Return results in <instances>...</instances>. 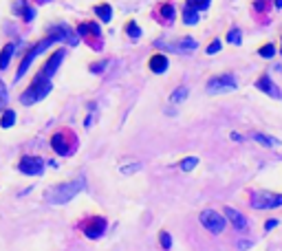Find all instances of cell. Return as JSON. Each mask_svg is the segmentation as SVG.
Masks as SVG:
<instances>
[{
	"mask_svg": "<svg viewBox=\"0 0 282 251\" xmlns=\"http://www.w3.org/2000/svg\"><path fill=\"white\" fill-rule=\"evenodd\" d=\"M183 22H185V25H196V22H198V11L185 5V7H183Z\"/></svg>",
	"mask_w": 282,
	"mask_h": 251,
	"instance_id": "21",
	"label": "cell"
},
{
	"mask_svg": "<svg viewBox=\"0 0 282 251\" xmlns=\"http://www.w3.org/2000/svg\"><path fill=\"white\" fill-rule=\"evenodd\" d=\"M198 47L196 40H192V38H181L176 44H168V51H194Z\"/></svg>",
	"mask_w": 282,
	"mask_h": 251,
	"instance_id": "15",
	"label": "cell"
},
{
	"mask_svg": "<svg viewBox=\"0 0 282 251\" xmlns=\"http://www.w3.org/2000/svg\"><path fill=\"white\" fill-rule=\"evenodd\" d=\"M14 11H16V14H20L27 22H29V20L33 18V14H36V11H33L31 7H27L25 0H16V7H14Z\"/></svg>",
	"mask_w": 282,
	"mask_h": 251,
	"instance_id": "16",
	"label": "cell"
},
{
	"mask_svg": "<svg viewBox=\"0 0 282 251\" xmlns=\"http://www.w3.org/2000/svg\"><path fill=\"white\" fill-rule=\"evenodd\" d=\"M148 69H150L152 73H163V71L168 69V58H165L163 53H154L150 58V62H148Z\"/></svg>",
	"mask_w": 282,
	"mask_h": 251,
	"instance_id": "14",
	"label": "cell"
},
{
	"mask_svg": "<svg viewBox=\"0 0 282 251\" xmlns=\"http://www.w3.org/2000/svg\"><path fill=\"white\" fill-rule=\"evenodd\" d=\"M64 55H66V53L62 51V49H60V51H55V53H51V58H49V60H47V64H44V66H42V69H40V71H42V73H44V75H47V77H51V75L55 73V71H58V66H60V64H62V60H64Z\"/></svg>",
	"mask_w": 282,
	"mask_h": 251,
	"instance_id": "12",
	"label": "cell"
},
{
	"mask_svg": "<svg viewBox=\"0 0 282 251\" xmlns=\"http://www.w3.org/2000/svg\"><path fill=\"white\" fill-rule=\"evenodd\" d=\"M273 3H275V7H278V9L282 7V0H273Z\"/></svg>",
	"mask_w": 282,
	"mask_h": 251,
	"instance_id": "37",
	"label": "cell"
},
{
	"mask_svg": "<svg viewBox=\"0 0 282 251\" xmlns=\"http://www.w3.org/2000/svg\"><path fill=\"white\" fill-rule=\"evenodd\" d=\"M282 205V194H253L251 207L256 209H275Z\"/></svg>",
	"mask_w": 282,
	"mask_h": 251,
	"instance_id": "8",
	"label": "cell"
},
{
	"mask_svg": "<svg viewBox=\"0 0 282 251\" xmlns=\"http://www.w3.org/2000/svg\"><path fill=\"white\" fill-rule=\"evenodd\" d=\"M159 244H161V249H170L172 247V236H170L168 231H159Z\"/></svg>",
	"mask_w": 282,
	"mask_h": 251,
	"instance_id": "24",
	"label": "cell"
},
{
	"mask_svg": "<svg viewBox=\"0 0 282 251\" xmlns=\"http://www.w3.org/2000/svg\"><path fill=\"white\" fill-rule=\"evenodd\" d=\"M258 55H262L264 60L273 58V55H275V47H273V44H262V47L258 49Z\"/></svg>",
	"mask_w": 282,
	"mask_h": 251,
	"instance_id": "25",
	"label": "cell"
},
{
	"mask_svg": "<svg viewBox=\"0 0 282 251\" xmlns=\"http://www.w3.org/2000/svg\"><path fill=\"white\" fill-rule=\"evenodd\" d=\"M187 7H192V9H205L207 7V3L205 0H187Z\"/></svg>",
	"mask_w": 282,
	"mask_h": 251,
	"instance_id": "30",
	"label": "cell"
},
{
	"mask_svg": "<svg viewBox=\"0 0 282 251\" xmlns=\"http://www.w3.org/2000/svg\"><path fill=\"white\" fill-rule=\"evenodd\" d=\"M82 187H84V181H82V178H73V181H69V183H60V185H53L47 192V200L53 205L69 203L71 198L82 192Z\"/></svg>",
	"mask_w": 282,
	"mask_h": 251,
	"instance_id": "1",
	"label": "cell"
},
{
	"mask_svg": "<svg viewBox=\"0 0 282 251\" xmlns=\"http://www.w3.org/2000/svg\"><path fill=\"white\" fill-rule=\"evenodd\" d=\"M256 88H258V91H262V93H267L269 97L282 99V93H280V88H278V86H275V84L271 82V77H269L267 73L258 77V82H256Z\"/></svg>",
	"mask_w": 282,
	"mask_h": 251,
	"instance_id": "10",
	"label": "cell"
},
{
	"mask_svg": "<svg viewBox=\"0 0 282 251\" xmlns=\"http://www.w3.org/2000/svg\"><path fill=\"white\" fill-rule=\"evenodd\" d=\"M269 3H271V0H253V5H256V9H258V11H267Z\"/></svg>",
	"mask_w": 282,
	"mask_h": 251,
	"instance_id": "31",
	"label": "cell"
},
{
	"mask_svg": "<svg viewBox=\"0 0 282 251\" xmlns=\"http://www.w3.org/2000/svg\"><path fill=\"white\" fill-rule=\"evenodd\" d=\"M11 53H14V44H5L3 53H0V69H7V66H9Z\"/></svg>",
	"mask_w": 282,
	"mask_h": 251,
	"instance_id": "22",
	"label": "cell"
},
{
	"mask_svg": "<svg viewBox=\"0 0 282 251\" xmlns=\"http://www.w3.org/2000/svg\"><path fill=\"white\" fill-rule=\"evenodd\" d=\"M220 51V40H214V42H209V47H207V53H218Z\"/></svg>",
	"mask_w": 282,
	"mask_h": 251,
	"instance_id": "32",
	"label": "cell"
},
{
	"mask_svg": "<svg viewBox=\"0 0 282 251\" xmlns=\"http://www.w3.org/2000/svg\"><path fill=\"white\" fill-rule=\"evenodd\" d=\"M223 216L231 222V225H234V229H238V231H245V229H247V220H245V216L238 214L236 209L225 207V209H223Z\"/></svg>",
	"mask_w": 282,
	"mask_h": 251,
	"instance_id": "13",
	"label": "cell"
},
{
	"mask_svg": "<svg viewBox=\"0 0 282 251\" xmlns=\"http://www.w3.org/2000/svg\"><path fill=\"white\" fill-rule=\"evenodd\" d=\"M51 42H55V36H51V33H49V38H47V40L38 42L36 47H31L29 51L25 53V58H22V62H20V66H18V73H16V80H22V77H25L27 69H29V66H31V62H33V60H36V55H38V53H42L44 49H47Z\"/></svg>",
	"mask_w": 282,
	"mask_h": 251,
	"instance_id": "5",
	"label": "cell"
},
{
	"mask_svg": "<svg viewBox=\"0 0 282 251\" xmlns=\"http://www.w3.org/2000/svg\"><path fill=\"white\" fill-rule=\"evenodd\" d=\"M159 16H161V22H172L174 20V7L170 3H163L161 7H159Z\"/></svg>",
	"mask_w": 282,
	"mask_h": 251,
	"instance_id": "17",
	"label": "cell"
},
{
	"mask_svg": "<svg viewBox=\"0 0 282 251\" xmlns=\"http://www.w3.org/2000/svg\"><path fill=\"white\" fill-rule=\"evenodd\" d=\"M49 91H51V77H47V75H44L42 71H40V73L33 77L31 86L20 95V104L31 106V104L40 102V99H44V97L49 95Z\"/></svg>",
	"mask_w": 282,
	"mask_h": 251,
	"instance_id": "2",
	"label": "cell"
},
{
	"mask_svg": "<svg viewBox=\"0 0 282 251\" xmlns=\"http://www.w3.org/2000/svg\"><path fill=\"white\" fill-rule=\"evenodd\" d=\"M124 29H126V33H128V36L132 38V40H137V38H141V29H139V25H137L135 20H128V22H126V27H124Z\"/></svg>",
	"mask_w": 282,
	"mask_h": 251,
	"instance_id": "23",
	"label": "cell"
},
{
	"mask_svg": "<svg viewBox=\"0 0 282 251\" xmlns=\"http://www.w3.org/2000/svg\"><path fill=\"white\" fill-rule=\"evenodd\" d=\"M170 99H172L174 104H176V102H183V99H187V88H183V86L176 88V91L172 93V97H170Z\"/></svg>",
	"mask_w": 282,
	"mask_h": 251,
	"instance_id": "29",
	"label": "cell"
},
{
	"mask_svg": "<svg viewBox=\"0 0 282 251\" xmlns=\"http://www.w3.org/2000/svg\"><path fill=\"white\" fill-rule=\"evenodd\" d=\"M205 3H207V5H209V0H205Z\"/></svg>",
	"mask_w": 282,
	"mask_h": 251,
	"instance_id": "39",
	"label": "cell"
},
{
	"mask_svg": "<svg viewBox=\"0 0 282 251\" xmlns=\"http://www.w3.org/2000/svg\"><path fill=\"white\" fill-rule=\"evenodd\" d=\"M196 165H198V159H196V157H187V159L181 161V170H185V172L194 170Z\"/></svg>",
	"mask_w": 282,
	"mask_h": 251,
	"instance_id": "26",
	"label": "cell"
},
{
	"mask_svg": "<svg viewBox=\"0 0 282 251\" xmlns=\"http://www.w3.org/2000/svg\"><path fill=\"white\" fill-rule=\"evenodd\" d=\"M95 14H97V18L99 20H104V22H108L110 20V16H113V9H110V5H97L95 7Z\"/></svg>",
	"mask_w": 282,
	"mask_h": 251,
	"instance_id": "20",
	"label": "cell"
},
{
	"mask_svg": "<svg viewBox=\"0 0 282 251\" xmlns=\"http://www.w3.org/2000/svg\"><path fill=\"white\" fill-rule=\"evenodd\" d=\"M238 88V80H236L231 73H223V75H216L207 82V93L216 95V93H231Z\"/></svg>",
	"mask_w": 282,
	"mask_h": 251,
	"instance_id": "4",
	"label": "cell"
},
{
	"mask_svg": "<svg viewBox=\"0 0 282 251\" xmlns=\"http://www.w3.org/2000/svg\"><path fill=\"white\" fill-rule=\"evenodd\" d=\"M275 225H278V220H275V218L273 220H267V222H264V229H273Z\"/></svg>",
	"mask_w": 282,
	"mask_h": 251,
	"instance_id": "35",
	"label": "cell"
},
{
	"mask_svg": "<svg viewBox=\"0 0 282 251\" xmlns=\"http://www.w3.org/2000/svg\"><path fill=\"white\" fill-rule=\"evenodd\" d=\"M51 148H53L58 154H62V157H69V154H73L75 148H77V137H75V132L71 130V128H62V130H58V132H55V135L51 137Z\"/></svg>",
	"mask_w": 282,
	"mask_h": 251,
	"instance_id": "3",
	"label": "cell"
},
{
	"mask_svg": "<svg viewBox=\"0 0 282 251\" xmlns=\"http://www.w3.org/2000/svg\"><path fill=\"white\" fill-rule=\"evenodd\" d=\"M80 229L84 231L86 238L95 240V238H99L104 231H106V220H104L102 216H91V218H86L84 222H82Z\"/></svg>",
	"mask_w": 282,
	"mask_h": 251,
	"instance_id": "7",
	"label": "cell"
},
{
	"mask_svg": "<svg viewBox=\"0 0 282 251\" xmlns=\"http://www.w3.org/2000/svg\"><path fill=\"white\" fill-rule=\"evenodd\" d=\"M14 124H16V113L11 108H5L3 115H0V126H3V128H11Z\"/></svg>",
	"mask_w": 282,
	"mask_h": 251,
	"instance_id": "19",
	"label": "cell"
},
{
	"mask_svg": "<svg viewBox=\"0 0 282 251\" xmlns=\"http://www.w3.org/2000/svg\"><path fill=\"white\" fill-rule=\"evenodd\" d=\"M40 3H47V0H40Z\"/></svg>",
	"mask_w": 282,
	"mask_h": 251,
	"instance_id": "38",
	"label": "cell"
},
{
	"mask_svg": "<svg viewBox=\"0 0 282 251\" xmlns=\"http://www.w3.org/2000/svg\"><path fill=\"white\" fill-rule=\"evenodd\" d=\"M18 167H20L22 174L38 176V174H42V172H44V161L40 157H22Z\"/></svg>",
	"mask_w": 282,
	"mask_h": 251,
	"instance_id": "9",
	"label": "cell"
},
{
	"mask_svg": "<svg viewBox=\"0 0 282 251\" xmlns=\"http://www.w3.org/2000/svg\"><path fill=\"white\" fill-rule=\"evenodd\" d=\"M231 139H234V141H242V135H238V132H231Z\"/></svg>",
	"mask_w": 282,
	"mask_h": 251,
	"instance_id": "36",
	"label": "cell"
},
{
	"mask_svg": "<svg viewBox=\"0 0 282 251\" xmlns=\"http://www.w3.org/2000/svg\"><path fill=\"white\" fill-rule=\"evenodd\" d=\"M7 99H9V95H7V86H5L3 80H0V113H3V110L7 108Z\"/></svg>",
	"mask_w": 282,
	"mask_h": 251,
	"instance_id": "27",
	"label": "cell"
},
{
	"mask_svg": "<svg viewBox=\"0 0 282 251\" xmlns=\"http://www.w3.org/2000/svg\"><path fill=\"white\" fill-rule=\"evenodd\" d=\"M198 220H201V225L205 227L207 231H212V233H223V229H225V216L218 214V211H214V209L201 211Z\"/></svg>",
	"mask_w": 282,
	"mask_h": 251,
	"instance_id": "6",
	"label": "cell"
},
{
	"mask_svg": "<svg viewBox=\"0 0 282 251\" xmlns=\"http://www.w3.org/2000/svg\"><path fill=\"white\" fill-rule=\"evenodd\" d=\"M77 33H80L82 38H86V40L91 42L93 47H95V42H93V40H95V38H99V33H102V31H99L97 22H82V25L77 27Z\"/></svg>",
	"mask_w": 282,
	"mask_h": 251,
	"instance_id": "11",
	"label": "cell"
},
{
	"mask_svg": "<svg viewBox=\"0 0 282 251\" xmlns=\"http://www.w3.org/2000/svg\"><path fill=\"white\" fill-rule=\"evenodd\" d=\"M253 141L262 143L264 148H275V146H278V143H280L275 137H267V135H260V132H253Z\"/></svg>",
	"mask_w": 282,
	"mask_h": 251,
	"instance_id": "18",
	"label": "cell"
},
{
	"mask_svg": "<svg viewBox=\"0 0 282 251\" xmlns=\"http://www.w3.org/2000/svg\"><path fill=\"white\" fill-rule=\"evenodd\" d=\"M227 42H229V44H240V42H242V33H240L238 29H231V31L227 33Z\"/></svg>",
	"mask_w": 282,
	"mask_h": 251,
	"instance_id": "28",
	"label": "cell"
},
{
	"mask_svg": "<svg viewBox=\"0 0 282 251\" xmlns=\"http://www.w3.org/2000/svg\"><path fill=\"white\" fill-rule=\"evenodd\" d=\"M137 170H141V165H139V163L128 165V167H121V172H124V174H130V172H137Z\"/></svg>",
	"mask_w": 282,
	"mask_h": 251,
	"instance_id": "33",
	"label": "cell"
},
{
	"mask_svg": "<svg viewBox=\"0 0 282 251\" xmlns=\"http://www.w3.org/2000/svg\"><path fill=\"white\" fill-rule=\"evenodd\" d=\"M104 66H106V62H99V64H91V71H93V73H99V71H104Z\"/></svg>",
	"mask_w": 282,
	"mask_h": 251,
	"instance_id": "34",
	"label": "cell"
}]
</instances>
